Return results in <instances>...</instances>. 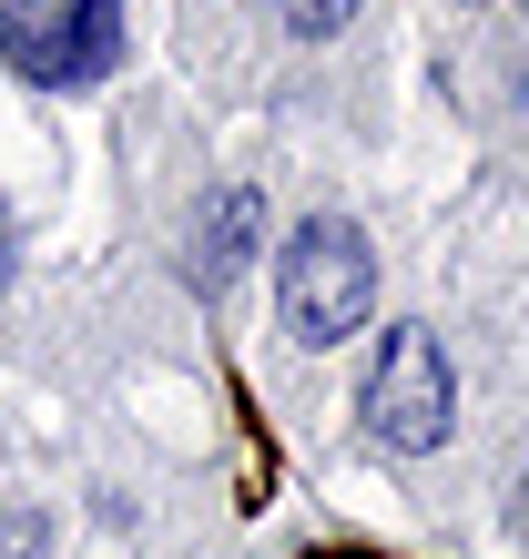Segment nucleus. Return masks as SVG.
<instances>
[{
	"label": "nucleus",
	"instance_id": "obj_1",
	"mask_svg": "<svg viewBox=\"0 0 529 559\" xmlns=\"http://www.w3.org/2000/svg\"><path fill=\"white\" fill-rule=\"evenodd\" d=\"M377 306V254L346 214H306L275 254V316L295 346H346Z\"/></svg>",
	"mask_w": 529,
	"mask_h": 559
},
{
	"label": "nucleus",
	"instance_id": "obj_2",
	"mask_svg": "<svg viewBox=\"0 0 529 559\" xmlns=\"http://www.w3.org/2000/svg\"><path fill=\"white\" fill-rule=\"evenodd\" d=\"M0 61L42 92H92L122 61V0H0Z\"/></svg>",
	"mask_w": 529,
	"mask_h": 559
},
{
	"label": "nucleus",
	"instance_id": "obj_3",
	"mask_svg": "<svg viewBox=\"0 0 529 559\" xmlns=\"http://www.w3.org/2000/svg\"><path fill=\"white\" fill-rule=\"evenodd\" d=\"M448 407H458V386H448V356L427 325H387L377 356H367V386H356V417H367V438L377 448H438L448 438Z\"/></svg>",
	"mask_w": 529,
	"mask_h": 559
},
{
	"label": "nucleus",
	"instance_id": "obj_4",
	"mask_svg": "<svg viewBox=\"0 0 529 559\" xmlns=\"http://www.w3.org/2000/svg\"><path fill=\"white\" fill-rule=\"evenodd\" d=\"M255 235H264V193L255 183H224L214 204L193 214V275H204V285H235L245 254H255Z\"/></svg>",
	"mask_w": 529,
	"mask_h": 559
},
{
	"label": "nucleus",
	"instance_id": "obj_5",
	"mask_svg": "<svg viewBox=\"0 0 529 559\" xmlns=\"http://www.w3.org/2000/svg\"><path fill=\"white\" fill-rule=\"evenodd\" d=\"M285 11V31H306V41H326V31H346L356 11H367V0H275Z\"/></svg>",
	"mask_w": 529,
	"mask_h": 559
},
{
	"label": "nucleus",
	"instance_id": "obj_6",
	"mask_svg": "<svg viewBox=\"0 0 529 559\" xmlns=\"http://www.w3.org/2000/svg\"><path fill=\"white\" fill-rule=\"evenodd\" d=\"M0 285H11V214H0Z\"/></svg>",
	"mask_w": 529,
	"mask_h": 559
}]
</instances>
